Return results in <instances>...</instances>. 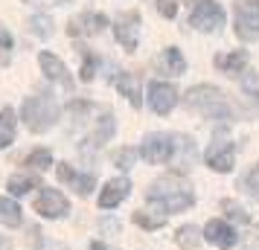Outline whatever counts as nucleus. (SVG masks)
Masks as SVG:
<instances>
[{"instance_id": "nucleus-34", "label": "nucleus", "mask_w": 259, "mask_h": 250, "mask_svg": "<svg viewBox=\"0 0 259 250\" xmlns=\"http://www.w3.org/2000/svg\"><path fill=\"white\" fill-rule=\"evenodd\" d=\"M26 3H32V0H26ZM44 3H67V0H44Z\"/></svg>"}, {"instance_id": "nucleus-6", "label": "nucleus", "mask_w": 259, "mask_h": 250, "mask_svg": "<svg viewBox=\"0 0 259 250\" xmlns=\"http://www.w3.org/2000/svg\"><path fill=\"white\" fill-rule=\"evenodd\" d=\"M175 155V143L169 134H149L140 145V157L146 163H169Z\"/></svg>"}, {"instance_id": "nucleus-11", "label": "nucleus", "mask_w": 259, "mask_h": 250, "mask_svg": "<svg viewBox=\"0 0 259 250\" xmlns=\"http://www.w3.org/2000/svg\"><path fill=\"white\" fill-rule=\"evenodd\" d=\"M38 64H41V73L47 76L50 82H59V84H64V90H73V79H70V73H67V67H64L61 59H56L53 53H41L38 56Z\"/></svg>"}, {"instance_id": "nucleus-27", "label": "nucleus", "mask_w": 259, "mask_h": 250, "mask_svg": "<svg viewBox=\"0 0 259 250\" xmlns=\"http://www.w3.org/2000/svg\"><path fill=\"white\" fill-rule=\"evenodd\" d=\"M134 160H137V152H134V148H119V152H114V163H117L119 169H131Z\"/></svg>"}, {"instance_id": "nucleus-14", "label": "nucleus", "mask_w": 259, "mask_h": 250, "mask_svg": "<svg viewBox=\"0 0 259 250\" xmlns=\"http://www.w3.org/2000/svg\"><path fill=\"white\" fill-rule=\"evenodd\" d=\"M105 26H108L105 15L84 12V15H79V18H73L70 26H67V32H70V35H96V32H102Z\"/></svg>"}, {"instance_id": "nucleus-18", "label": "nucleus", "mask_w": 259, "mask_h": 250, "mask_svg": "<svg viewBox=\"0 0 259 250\" xmlns=\"http://www.w3.org/2000/svg\"><path fill=\"white\" fill-rule=\"evenodd\" d=\"M157 64H160V70L169 73V76H181V73L187 70V61H184V56H181L178 47H166L163 53H160Z\"/></svg>"}, {"instance_id": "nucleus-17", "label": "nucleus", "mask_w": 259, "mask_h": 250, "mask_svg": "<svg viewBox=\"0 0 259 250\" xmlns=\"http://www.w3.org/2000/svg\"><path fill=\"white\" fill-rule=\"evenodd\" d=\"M215 67L227 76H242L247 67V53L245 49H233V53H227V56H219L215 59Z\"/></svg>"}, {"instance_id": "nucleus-23", "label": "nucleus", "mask_w": 259, "mask_h": 250, "mask_svg": "<svg viewBox=\"0 0 259 250\" xmlns=\"http://www.w3.org/2000/svg\"><path fill=\"white\" fill-rule=\"evenodd\" d=\"M201 230L195 224H187V227H181V230H178V244H181V247H198L201 244Z\"/></svg>"}, {"instance_id": "nucleus-26", "label": "nucleus", "mask_w": 259, "mask_h": 250, "mask_svg": "<svg viewBox=\"0 0 259 250\" xmlns=\"http://www.w3.org/2000/svg\"><path fill=\"white\" fill-rule=\"evenodd\" d=\"M245 189L250 198H256L259 201V163L256 166H250V172L245 175Z\"/></svg>"}, {"instance_id": "nucleus-31", "label": "nucleus", "mask_w": 259, "mask_h": 250, "mask_svg": "<svg viewBox=\"0 0 259 250\" xmlns=\"http://www.w3.org/2000/svg\"><path fill=\"white\" fill-rule=\"evenodd\" d=\"M0 250H12V241L6 236H0Z\"/></svg>"}, {"instance_id": "nucleus-8", "label": "nucleus", "mask_w": 259, "mask_h": 250, "mask_svg": "<svg viewBox=\"0 0 259 250\" xmlns=\"http://www.w3.org/2000/svg\"><path fill=\"white\" fill-rule=\"evenodd\" d=\"M149 105H152L154 114L166 117V114L178 105L175 84H169V82H152V84H149Z\"/></svg>"}, {"instance_id": "nucleus-30", "label": "nucleus", "mask_w": 259, "mask_h": 250, "mask_svg": "<svg viewBox=\"0 0 259 250\" xmlns=\"http://www.w3.org/2000/svg\"><path fill=\"white\" fill-rule=\"evenodd\" d=\"M157 12L163 15V18H175L178 3H175V0H157Z\"/></svg>"}, {"instance_id": "nucleus-22", "label": "nucleus", "mask_w": 259, "mask_h": 250, "mask_svg": "<svg viewBox=\"0 0 259 250\" xmlns=\"http://www.w3.org/2000/svg\"><path fill=\"white\" fill-rule=\"evenodd\" d=\"M24 166L35 169V172H47L53 166V155H50V148H35V152H29L24 157Z\"/></svg>"}, {"instance_id": "nucleus-2", "label": "nucleus", "mask_w": 259, "mask_h": 250, "mask_svg": "<svg viewBox=\"0 0 259 250\" xmlns=\"http://www.w3.org/2000/svg\"><path fill=\"white\" fill-rule=\"evenodd\" d=\"M187 108L192 111H198L204 117L210 119H230V105H227V99L219 87H212V84H198V87H192L187 93Z\"/></svg>"}, {"instance_id": "nucleus-35", "label": "nucleus", "mask_w": 259, "mask_h": 250, "mask_svg": "<svg viewBox=\"0 0 259 250\" xmlns=\"http://www.w3.org/2000/svg\"><path fill=\"white\" fill-rule=\"evenodd\" d=\"M253 99H256V102H259V93H253Z\"/></svg>"}, {"instance_id": "nucleus-15", "label": "nucleus", "mask_w": 259, "mask_h": 250, "mask_svg": "<svg viewBox=\"0 0 259 250\" xmlns=\"http://www.w3.org/2000/svg\"><path fill=\"white\" fill-rule=\"evenodd\" d=\"M207 166L215 172H230L233 169V143H227V140L212 143L207 148Z\"/></svg>"}, {"instance_id": "nucleus-7", "label": "nucleus", "mask_w": 259, "mask_h": 250, "mask_svg": "<svg viewBox=\"0 0 259 250\" xmlns=\"http://www.w3.org/2000/svg\"><path fill=\"white\" fill-rule=\"evenodd\" d=\"M70 210V201L61 195L59 189H50V186H41L35 198V213L44 215V218H61V215H67Z\"/></svg>"}, {"instance_id": "nucleus-9", "label": "nucleus", "mask_w": 259, "mask_h": 250, "mask_svg": "<svg viewBox=\"0 0 259 250\" xmlns=\"http://www.w3.org/2000/svg\"><path fill=\"white\" fill-rule=\"evenodd\" d=\"M137 29H140V12H122L114 21V35L128 53L137 49Z\"/></svg>"}, {"instance_id": "nucleus-10", "label": "nucleus", "mask_w": 259, "mask_h": 250, "mask_svg": "<svg viewBox=\"0 0 259 250\" xmlns=\"http://www.w3.org/2000/svg\"><path fill=\"white\" fill-rule=\"evenodd\" d=\"M204 238H207L210 244H215V247H222V250H230L236 241H239L236 230L227 224V221H222V218L207 221V227H204Z\"/></svg>"}, {"instance_id": "nucleus-12", "label": "nucleus", "mask_w": 259, "mask_h": 250, "mask_svg": "<svg viewBox=\"0 0 259 250\" xmlns=\"http://www.w3.org/2000/svg\"><path fill=\"white\" fill-rule=\"evenodd\" d=\"M56 175H59L61 183H70V189H76L79 195H91V192H94V186H96L94 175H79L70 163H61V166L56 169Z\"/></svg>"}, {"instance_id": "nucleus-5", "label": "nucleus", "mask_w": 259, "mask_h": 250, "mask_svg": "<svg viewBox=\"0 0 259 250\" xmlns=\"http://www.w3.org/2000/svg\"><path fill=\"white\" fill-rule=\"evenodd\" d=\"M189 24L201 29V32H215V29H222L224 26V9L219 0H201L198 6H195V12L189 18Z\"/></svg>"}, {"instance_id": "nucleus-19", "label": "nucleus", "mask_w": 259, "mask_h": 250, "mask_svg": "<svg viewBox=\"0 0 259 250\" xmlns=\"http://www.w3.org/2000/svg\"><path fill=\"white\" fill-rule=\"evenodd\" d=\"M15 125H18L15 111H12V108H3V111H0V148H9V145H12Z\"/></svg>"}, {"instance_id": "nucleus-28", "label": "nucleus", "mask_w": 259, "mask_h": 250, "mask_svg": "<svg viewBox=\"0 0 259 250\" xmlns=\"http://www.w3.org/2000/svg\"><path fill=\"white\" fill-rule=\"evenodd\" d=\"M29 26H32V32H35V35H41V38L53 35V21H50V18H32V21H29Z\"/></svg>"}, {"instance_id": "nucleus-32", "label": "nucleus", "mask_w": 259, "mask_h": 250, "mask_svg": "<svg viewBox=\"0 0 259 250\" xmlns=\"http://www.w3.org/2000/svg\"><path fill=\"white\" fill-rule=\"evenodd\" d=\"M91 250H108L105 244H99V241H94V244H91Z\"/></svg>"}, {"instance_id": "nucleus-25", "label": "nucleus", "mask_w": 259, "mask_h": 250, "mask_svg": "<svg viewBox=\"0 0 259 250\" xmlns=\"http://www.w3.org/2000/svg\"><path fill=\"white\" fill-rule=\"evenodd\" d=\"M12 35L6 32V26H0V67H6L12 61Z\"/></svg>"}, {"instance_id": "nucleus-24", "label": "nucleus", "mask_w": 259, "mask_h": 250, "mask_svg": "<svg viewBox=\"0 0 259 250\" xmlns=\"http://www.w3.org/2000/svg\"><path fill=\"white\" fill-rule=\"evenodd\" d=\"M134 224L143 227V230H160L166 224L163 215H149V213H134Z\"/></svg>"}, {"instance_id": "nucleus-3", "label": "nucleus", "mask_w": 259, "mask_h": 250, "mask_svg": "<svg viewBox=\"0 0 259 250\" xmlns=\"http://www.w3.org/2000/svg\"><path fill=\"white\" fill-rule=\"evenodd\" d=\"M21 117H24L26 128L29 131H47L50 125L59 119V105H56V99H53V93H38V96H29L24 102V108H21Z\"/></svg>"}, {"instance_id": "nucleus-33", "label": "nucleus", "mask_w": 259, "mask_h": 250, "mask_svg": "<svg viewBox=\"0 0 259 250\" xmlns=\"http://www.w3.org/2000/svg\"><path fill=\"white\" fill-rule=\"evenodd\" d=\"M253 244H259V227H253Z\"/></svg>"}, {"instance_id": "nucleus-29", "label": "nucleus", "mask_w": 259, "mask_h": 250, "mask_svg": "<svg viewBox=\"0 0 259 250\" xmlns=\"http://www.w3.org/2000/svg\"><path fill=\"white\" fill-rule=\"evenodd\" d=\"M94 73H96V59L88 53V56L82 59V73H79V76H82V82H91V79H94Z\"/></svg>"}, {"instance_id": "nucleus-4", "label": "nucleus", "mask_w": 259, "mask_h": 250, "mask_svg": "<svg viewBox=\"0 0 259 250\" xmlns=\"http://www.w3.org/2000/svg\"><path fill=\"white\" fill-rule=\"evenodd\" d=\"M233 24L242 41L259 38V0H233Z\"/></svg>"}, {"instance_id": "nucleus-16", "label": "nucleus", "mask_w": 259, "mask_h": 250, "mask_svg": "<svg viewBox=\"0 0 259 250\" xmlns=\"http://www.w3.org/2000/svg\"><path fill=\"white\" fill-rule=\"evenodd\" d=\"M114 84H117V90L125 99H128L134 108H140V79L134 76V73H125V70H119L117 76H114Z\"/></svg>"}, {"instance_id": "nucleus-1", "label": "nucleus", "mask_w": 259, "mask_h": 250, "mask_svg": "<svg viewBox=\"0 0 259 250\" xmlns=\"http://www.w3.org/2000/svg\"><path fill=\"white\" fill-rule=\"evenodd\" d=\"M146 198L160 213H184V210H189L195 204V195H192L189 183L181 175H166V178L154 180Z\"/></svg>"}, {"instance_id": "nucleus-36", "label": "nucleus", "mask_w": 259, "mask_h": 250, "mask_svg": "<svg viewBox=\"0 0 259 250\" xmlns=\"http://www.w3.org/2000/svg\"><path fill=\"white\" fill-rule=\"evenodd\" d=\"M247 250H253V247H247Z\"/></svg>"}, {"instance_id": "nucleus-13", "label": "nucleus", "mask_w": 259, "mask_h": 250, "mask_svg": "<svg viewBox=\"0 0 259 250\" xmlns=\"http://www.w3.org/2000/svg\"><path fill=\"white\" fill-rule=\"evenodd\" d=\"M128 189H131L128 178H114V180H108L105 189L99 192V207H102V210H114L117 204H122L125 198H128Z\"/></svg>"}, {"instance_id": "nucleus-21", "label": "nucleus", "mask_w": 259, "mask_h": 250, "mask_svg": "<svg viewBox=\"0 0 259 250\" xmlns=\"http://www.w3.org/2000/svg\"><path fill=\"white\" fill-rule=\"evenodd\" d=\"M21 207L12 201V198H0V224L6 227H18L21 224Z\"/></svg>"}, {"instance_id": "nucleus-20", "label": "nucleus", "mask_w": 259, "mask_h": 250, "mask_svg": "<svg viewBox=\"0 0 259 250\" xmlns=\"http://www.w3.org/2000/svg\"><path fill=\"white\" fill-rule=\"evenodd\" d=\"M41 186V180L38 175H12L9 183H6V189L12 192V195H26V192H32Z\"/></svg>"}]
</instances>
